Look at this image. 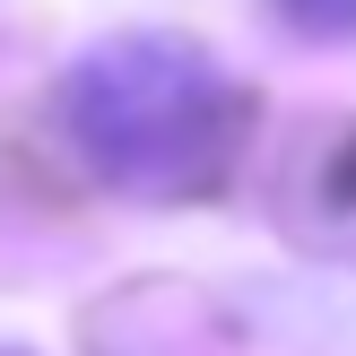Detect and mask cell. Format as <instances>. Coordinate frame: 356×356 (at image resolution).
Here are the masks:
<instances>
[{
  "mask_svg": "<svg viewBox=\"0 0 356 356\" xmlns=\"http://www.w3.org/2000/svg\"><path fill=\"white\" fill-rule=\"evenodd\" d=\"M278 17H287L296 35H313V44H348L356 35V0H270Z\"/></svg>",
  "mask_w": 356,
  "mask_h": 356,
  "instance_id": "cell-2",
  "label": "cell"
},
{
  "mask_svg": "<svg viewBox=\"0 0 356 356\" xmlns=\"http://www.w3.org/2000/svg\"><path fill=\"white\" fill-rule=\"evenodd\" d=\"M61 122L104 183L139 191V200H183L226 174L243 104L209 52L174 44V35H122L70 70Z\"/></svg>",
  "mask_w": 356,
  "mask_h": 356,
  "instance_id": "cell-1",
  "label": "cell"
},
{
  "mask_svg": "<svg viewBox=\"0 0 356 356\" xmlns=\"http://www.w3.org/2000/svg\"><path fill=\"white\" fill-rule=\"evenodd\" d=\"M0 356H17V348H0Z\"/></svg>",
  "mask_w": 356,
  "mask_h": 356,
  "instance_id": "cell-3",
  "label": "cell"
}]
</instances>
